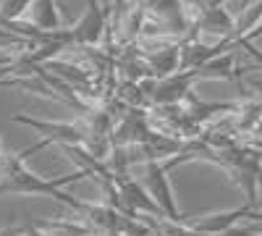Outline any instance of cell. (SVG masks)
I'll use <instances>...</instances> for the list:
<instances>
[{
    "label": "cell",
    "mask_w": 262,
    "mask_h": 236,
    "mask_svg": "<svg viewBox=\"0 0 262 236\" xmlns=\"http://www.w3.org/2000/svg\"><path fill=\"white\" fill-rule=\"evenodd\" d=\"M86 176H92L90 170H74V174H66V176H58V179H45L39 174H32V170L27 168V160L21 158V153H3V155H0V195L53 197V200L63 202L66 207H71L79 221L86 216L90 202L66 195L63 186L84 181Z\"/></svg>",
    "instance_id": "cell-1"
},
{
    "label": "cell",
    "mask_w": 262,
    "mask_h": 236,
    "mask_svg": "<svg viewBox=\"0 0 262 236\" xmlns=\"http://www.w3.org/2000/svg\"><path fill=\"white\" fill-rule=\"evenodd\" d=\"M13 123H24L29 128H34V132L42 134V139L32 147H27L24 153H21V158H29L34 153H39V149H45L48 144H76V147H84L86 142H90V137L95 134L90 123H50V121H39V118H29L24 113H16L13 116Z\"/></svg>",
    "instance_id": "cell-2"
},
{
    "label": "cell",
    "mask_w": 262,
    "mask_h": 236,
    "mask_svg": "<svg viewBox=\"0 0 262 236\" xmlns=\"http://www.w3.org/2000/svg\"><path fill=\"white\" fill-rule=\"evenodd\" d=\"M107 29V8L102 6V0H86V11L84 16L76 21V27L71 29H58L53 32L55 42H63V45H76V48H92L102 39Z\"/></svg>",
    "instance_id": "cell-3"
},
{
    "label": "cell",
    "mask_w": 262,
    "mask_h": 236,
    "mask_svg": "<svg viewBox=\"0 0 262 236\" xmlns=\"http://www.w3.org/2000/svg\"><path fill=\"white\" fill-rule=\"evenodd\" d=\"M142 184L144 189L149 191V197L158 202V207L163 210V216L173 223H186L189 218L179 212V205H176V197H173V186L168 181V168L160 163V160H147L144 163V170H142Z\"/></svg>",
    "instance_id": "cell-4"
},
{
    "label": "cell",
    "mask_w": 262,
    "mask_h": 236,
    "mask_svg": "<svg viewBox=\"0 0 262 236\" xmlns=\"http://www.w3.org/2000/svg\"><path fill=\"white\" fill-rule=\"evenodd\" d=\"M200 79V71L196 69H189V71H179V74H173L168 79H163L155 92H152V100H155V105H176L181 102L189 90H191V84Z\"/></svg>",
    "instance_id": "cell-5"
},
{
    "label": "cell",
    "mask_w": 262,
    "mask_h": 236,
    "mask_svg": "<svg viewBox=\"0 0 262 236\" xmlns=\"http://www.w3.org/2000/svg\"><path fill=\"white\" fill-rule=\"evenodd\" d=\"M194 29H202V32H210V34H221V39H226L236 29V18L228 11V6H207L200 16L194 18Z\"/></svg>",
    "instance_id": "cell-6"
},
{
    "label": "cell",
    "mask_w": 262,
    "mask_h": 236,
    "mask_svg": "<svg viewBox=\"0 0 262 236\" xmlns=\"http://www.w3.org/2000/svg\"><path fill=\"white\" fill-rule=\"evenodd\" d=\"M32 24L42 32H58L63 29V21H60V11H58V3L55 0H34L32 6Z\"/></svg>",
    "instance_id": "cell-7"
},
{
    "label": "cell",
    "mask_w": 262,
    "mask_h": 236,
    "mask_svg": "<svg viewBox=\"0 0 262 236\" xmlns=\"http://www.w3.org/2000/svg\"><path fill=\"white\" fill-rule=\"evenodd\" d=\"M34 6V0H0V21H21Z\"/></svg>",
    "instance_id": "cell-8"
},
{
    "label": "cell",
    "mask_w": 262,
    "mask_h": 236,
    "mask_svg": "<svg viewBox=\"0 0 262 236\" xmlns=\"http://www.w3.org/2000/svg\"><path fill=\"white\" fill-rule=\"evenodd\" d=\"M238 48H242V50H247V53H249V55L254 58V63H257V66L262 69V50H259V48L254 45V42H249V39H244V42H242V45H238Z\"/></svg>",
    "instance_id": "cell-9"
},
{
    "label": "cell",
    "mask_w": 262,
    "mask_h": 236,
    "mask_svg": "<svg viewBox=\"0 0 262 236\" xmlns=\"http://www.w3.org/2000/svg\"><path fill=\"white\" fill-rule=\"evenodd\" d=\"M0 236H29V223L24 226H11V228H3Z\"/></svg>",
    "instance_id": "cell-10"
},
{
    "label": "cell",
    "mask_w": 262,
    "mask_h": 236,
    "mask_svg": "<svg viewBox=\"0 0 262 236\" xmlns=\"http://www.w3.org/2000/svg\"><path fill=\"white\" fill-rule=\"evenodd\" d=\"M29 236H45V233H42V231H37V228L29 223Z\"/></svg>",
    "instance_id": "cell-11"
},
{
    "label": "cell",
    "mask_w": 262,
    "mask_h": 236,
    "mask_svg": "<svg viewBox=\"0 0 262 236\" xmlns=\"http://www.w3.org/2000/svg\"><path fill=\"white\" fill-rule=\"evenodd\" d=\"M0 155H3V144H0Z\"/></svg>",
    "instance_id": "cell-12"
}]
</instances>
